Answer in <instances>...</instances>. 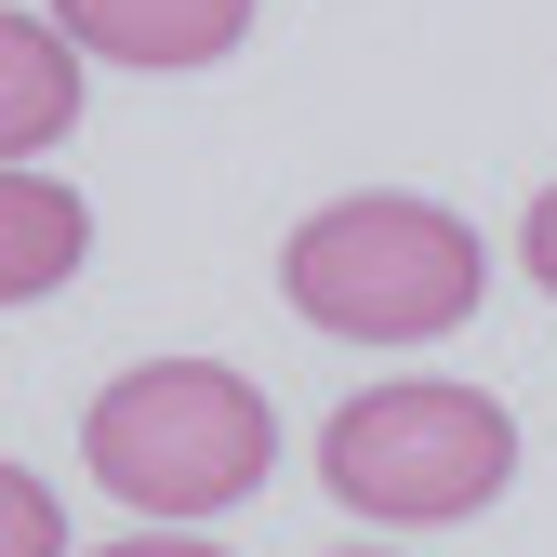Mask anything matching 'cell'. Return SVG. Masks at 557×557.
Segmentation results:
<instances>
[{"label":"cell","instance_id":"obj_1","mask_svg":"<svg viewBox=\"0 0 557 557\" xmlns=\"http://www.w3.org/2000/svg\"><path fill=\"white\" fill-rule=\"evenodd\" d=\"M278 293H293V319H319L332 345H438V332L478 319L492 252H478V226L438 213V199L359 186V199H319V213L293 226Z\"/></svg>","mask_w":557,"mask_h":557},{"label":"cell","instance_id":"obj_2","mask_svg":"<svg viewBox=\"0 0 557 557\" xmlns=\"http://www.w3.org/2000/svg\"><path fill=\"white\" fill-rule=\"evenodd\" d=\"M81 465L107 478L120 505H147V518H213V505H252L265 492L278 411L226 359H147V372H120L81 411Z\"/></svg>","mask_w":557,"mask_h":557},{"label":"cell","instance_id":"obj_3","mask_svg":"<svg viewBox=\"0 0 557 557\" xmlns=\"http://www.w3.org/2000/svg\"><path fill=\"white\" fill-rule=\"evenodd\" d=\"M319 478L385 531H438V518H478L518 478V425H505V398L411 372V385H372V398L332 411Z\"/></svg>","mask_w":557,"mask_h":557},{"label":"cell","instance_id":"obj_4","mask_svg":"<svg viewBox=\"0 0 557 557\" xmlns=\"http://www.w3.org/2000/svg\"><path fill=\"white\" fill-rule=\"evenodd\" d=\"M53 27L120 66H213L252 40V0H53Z\"/></svg>","mask_w":557,"mask_h":557},{"label":"cell","instance_id":"obj_5","mask_svg":"<svg viewBox=\"0 0 557 557\" xmlns=\"http://www.w3.org/2000/svg\"><path fill=\"white\" fill-rule=\"evenodd\" d=\"M66 120H81V40L40 14H0V147L40 160Z\"/></svg>","mask_w":557,"mask_h":557},{"label":"cell","instance_id":"obj_6","mask_svg":"<svg viewBox=\"0 0 557 557\" xmlns=\"http://www.w3.org/2000/svg\"><path fill=\"white\" fill-rule=\"evenodd\" d=\"M81 199H66L40 160H14V173H0V293H14V306H40V293H66V265H81Z\"/></svg>","mask_w":557,"mask_h":557},{"label":"cell","instance_id":"obj_7","mask_svg":"<svg viewBox=\"0 0 557 557\" xmlns=\"http://www.w3.org/2000/svg\"><path fill=\"white\" fill-rule=\"evenodd\" d=\"M66 531H53V505H40V478H14V557H53Z\"/></svg>","mask_w":557,"mask_h":557},{"label":"cell","instance_id":"obj_8","mask_svg":"<svg viewBox=\"0 0 557 557\" xmlns=\"http://www.w3.org/2000/svg\"><path fill=\"white\" fill-rule=\"evenodd\" d=\"M518 252H531V278H544V293H557V186L531 199V226H518Z\"/></svg>","mask_w":557,"mask_h":557},{"label":"cell","instance_id":"obj_9","mask_svg":"<svg viewBox=\"0 0 557 557\" xmlns=\"http://www.w3.org/2000/svg\"><path fill=\"white\" fill-rule=\"evenodd\" d=\"M107 557H213V544H186V531H133V544H107Z\"/></svg>","mask_w":557,"mask_h":557},{"label":"cell","instance_id":"obj_10","mask_svg":"<svg viewBox=\"0 0 557 557\" xmlns=\"http://www.w3.org/2000/svg\"><path fill=\"white\" fill-rule=\"evenodd\" d=\"M359 557H372V544H359Z\"/></svg>","mask_w":557,"mask_h":557}]
</instances>
